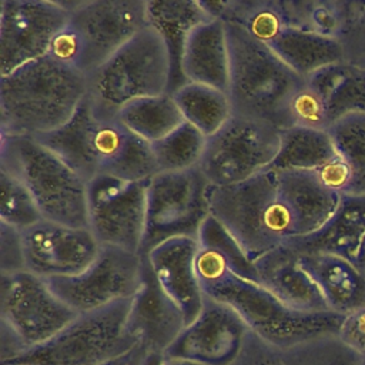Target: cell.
Returning a JSON list of instances; mask_svg holds the SVG:
<instances>
[{
    "mask_svg": "<svg viewBox=\"0 0 365 365\" xmlns=\"http://www.w3.org/2000/svg\"><path fill=\"white\" fill-rule=\"evenodd\" d=\"M197 275L205 297L232 308L251 332L278 346L338 336L342 314L299 312L282 304L261 284L232 272L221 254L200 247Z\"/></svg>",
    "mask_w": 365,
    "mask_h": 365,
    "instance_id": "cell-1",
    "label": "cell"
},
{
    "mask_svg": "<svg viewBox=\"0 0 365 365\" xmlns=\"http://www.w3.org/2000/svg\"><path fill=\"white\" fill-rule=\"evenodd\" d=\"M36 140L87 182L97 175L141 181L158 173L151 144L128 130L118 115L96 110L87 97L66 125Z\"/></svg>",
    "mask_w": 365,
    "mask_h": 365,
    "instance_id": "cell-2",
    "label": "cell"
},
{
    "mask_svg": "<svg viewBox=\"0 0 365 365\" xmlns=\"http://www.w3.org/2000/svg\"><path fill=\"white\" fill-rule=\"evenodd\" d=\"M87 76L44 56L0 76L1 135L38 138L66 125L87 97Z\"/></svg>",
    "mask_w": 365,
    "mask_h": 365,
    "instance_id": "cell-3",
    "label": "cell"
},
{
    "mask_svg": "<svg viewBox=\"0 0 365 365\" xmlns=\"http://www.w3.org/2000/svg\"><path fill=\"white\" fill-rule=\"evenodd\" d=\"M211 215L255 262L262 255L299 238L295 211L275 170L227 187H211Z\"/></svg>",
    "mask_w": 365,
    "mask_h": 365,
    "instance_id": "cell-4",
    "label": "cell"
},
{
    "mask_svg": "<svg viewBox=\"0 0 365 365\" xmlns=\"http://www.w3.org/2000/svg\"><path fill=\"white\" fill-rule=\"evenodd\" d=\"M225 26L230 44L228 97L234 115L265 121L279 130L291 127L288 101L305 78L241 27L227 21Z\"/></svg>",
    "mask_w": 365,
    "mask_h": 365,
    "instance_id": "cell-5",
    "label": "cell"
},
{
    "mask_svg": "<svg viewBox=\"0 0 365 365\" xmlns=\"http://www.w3.org/2000/svg\"><path fill=\"white\" fill-rule=\"evenodd\" d=\"M147 26V0L71 1L47 56L88 76Z\"/></svg>",
    "mask_w": 365,
    "mask_h": 365,
    "instance_id": "cell-6",
    "label": "cell"
},
{
    "mask_svg": "<svg viewBox=\"0 0 365 365\" xmlns=\"http://www.w3.org/2000/svg\"><path fill=\"white\" fill-rule=\"evenodd\" d=\"M0 167L27 187L44 220L88 228L87 181L38 140L1 135Z\"/></svg>",
    "mask_w": 365,
    "mask_h": 365,
    "instance_id": "cell-7",
    "label": "cell"
},
{
    "mask_svg": "<svg viewBox=\"0 0 365 365\" xmlns=\"http://www.w3.org/2000/svg\"><path fill=\"white\" fill-rule=\"evenodd\" d=\"M170 76L167 47L158 31L147 26L87 76V98L100 113L118 115L134 100L168 93Z\"/></svg>",
    "mask_w": 365,
    "mask_h": 365,
    "instance_id": "cell-8",
    "label": "cell"
},
{
    "mask_svg": "<svg viewBox=\"0 0 365 365\" xmlns=\"http://www.w3.org/2000/svg\"><path fill=\"white\" fill-rule=\"evenodd\" d=\"M130 305L124 299L78 314L54 338L1 365H103L137 345L127 329Z\"/></svg>",
    "mask_w": 365,
    "mask_h": 365,
    "instance_id": "cell-9",
    "label": "cell"
},
{
    "mask_svg": "<svg viewBox=\"0 0 365 365\" xmlns=\"http://www.w3.org/2000/svg\"><path fill=\"white\" fill-rule=\"evenodd\" d=\"M211 182L201 168L157 173L148 180L145 228L140 254L147 255L171 238L198 241L202 224L211 215Z\"/></svg>",
    "mask_w": 365,
    "mask_h": 365,
    "instance_id": "cell-10",
    "label": "cell"
},
{
    "mask_svg": "<svg viewBox=\"0 0 365 365\" xmlns=\"http://www.w3.org/2000/svg\"><path fill=\"white\" fill-rule=\"evenodd\" d=\"M281 130L275 125L240 115L207 138L200 164L212 187L242 182L271 165L279 150Z\"/></svg>",
    "mask_w": 365,
    "mask_h": 365,
    "instance_id": "cell-11",
    "label": "cell"
},
{
    "mask_svg": "<svg viewBox=\"0 0 365 365\" xmlns=\"http://www.w3.org/2000/svg\"><path fill=\"white\" fill-rule=\"evenodd\" d=\"M77 315L53 292L46 278L27 269L0 274V321L26 351L54 338Z\"/></svg>",
    "mask_w": 365,
    "mask_h": 365,
    "instance_id": "cell-12",
    "label": "cell"
},
{
    "mask_svg": "<svg viewBox=\"0 0 365 365\" xmlns=\"http://www.w3.org/2000/svg\"><path fill=\"white\" fill-rule=\"evenodd\" d=\"M148 180L97 175L87 182L88 228L100 245L140 254L147 212Z\"/></svg>",
    "mask_w": 365,
    "mask_h": 365,
    "instance_id": "cell-13",
    "label": "cell"
},
{
    "mask_svg": "<svg viewBox=\"0 0 365 365\" xmlns=\"http://www.w3.org/2000/svg\"><path fill=\"white\" fill-rule=\"evenodd\" d=\"M53 292L77 314L131 299L143 284V255L101 245L88 268L73 277L48 278Z\"/></svg>",
    "mask_w": 365,
    "mask_h": 365,
    "instance_id": "cell-14",
    "label": "cell"
},
{
    "mask_svg": "<svg viewBox=\"0 0 365 365\" xmlns=\"http://www.w3.org/2000/svg\"><path fill=\"white\" fill-rule=\"evenodd\" d=\"M68 17L70 1L1 0L0 76L47 56Z\"/></svg>",
    "mask_w": 365,
    "mask_h": 365,
    "instance_id": "cell-15",
    "label": "cell"
},
{
    "mask_svg": "<svg viewBox=\"0 0 365 365\" xmlns=\"http://www.w3.org/2000/svg\"><path fill=\"white\" fill-rule=\"evenodd\" d=\"M250 328L228 305L205 297L198 317L165 351V358L201 365H231L240 355Z\"/></svg>",
    "mask_w": 365,
    "mask_h": 365,
    "instance_id": "cell-16",
    "label": "cell"
},
{
    "mask_svg": "<svg viewBox=\"0 0 365 365\" xmlns=\"http://www.w3.org/2000/svg\"><path fill=\"white\" fill-rule=\"evenodd\" d=\"M26 269L41 278H63L83 272L101 245L90 228H76L48 220L21 232Z\"/></svg>",
    "mask_w": 365,
    "mask_h": 365,
    "instance_id": "cell-17",
    "label": "cell"
},
{
    "mask_svg": "<svg viewBox=\"0 0 365 365\" xmlns=\"http://www.w3.org/2000/svg\"><path fill=\"white\" fill-rule=\"evenodd\" d=\"M187 327L185 318L158 284L148 258L143 255V284L131 298L127 329L148 354H165Z\"/></svg>",
    "mask_w": 365,
    "mask_h": 365,
    "instance_id": "cell-18",
    "label": "cell"
},
{
    "mask_svg": "<svg viewBox=\"0 0 365 365\" xmlns=\"http://www.w3.org/2000/svg\"><path fill=\"white\" fill-rule=\"evenodd\" d=\"M198 250L197 240L180 237L160 244L145 255L158 284L180 308L187 325L198 317L205 302L195 267Z\"/></svg>",
    "mask_w": 365,
    "mask_h": 365,
    "instance_id": "cell-19",
    "label": "cell"
},
{
    "mask_svg": "<svg viewBox=\"0 0 365 365\" xmlns=\"http://www.w3.org/2000/svg\"><path fill=\"white\" fill-rule=\"evenodd\" d=\"M255 268L259 284L287 307L311 314L331 311L317 282L299 265V254L289 245L262 255Z\"/></svg>",
    "mask_w": 365,
    "mask_h": 365,
    "instance_id": "cell-20",
    "label": "cell"
},
{
    "mask_svg": "<svg viewBox=\"0 0 365 365\" xmlns=\"http://www.w3.org/2000/svg\"><path fill=\"white\" fill-rule=\"evenodd\" d=\"M362 359L338 336L278 346L250 331L240 355L231 365H359Z\"/></svg>",
    "mask_w": 365,
    "mask_h": 365,
    "instance_id": "cell-21",
    "label": "cell"
},
{
    "mask_svg": "<svg viewBox=\"0 0 365 365\" xmlns=\"http://www.w3.org/2000/svg\"><path fill=\"white\" fill-rule=\"evenodd\" d=\"M147 19L167 47L171 67L168 93L174 94L187 83L182 74V56L188 37L212 17L200 0H147Z\"/></svg>",
    "mask_w": 365,
    "mask_h": 365,
    "instance_id": "cell-22",
    "label": "cell"
},
{
    "mask_svg": "<svg viewBox=\"0 0 365 365\" xmlns=\"http://www.w3.org/2000/svg\"><path fill=\"white\" fill-rule=\"evenodd\" d=\"M182 74L187 83L228 93L230 44L224 20L211 19L190 34L182 56Z\"/></svg>",
    "mask_w": 365,
    "mask_h": 365,
    "instance_id": "cell-23",
    "label": "cell"
},
{
    "mask_svg": "<svg viewBox=\"0 0 365 365\" xmlns=\"http://www.w3.org/2000/svg\"><path fill=\"white\" fill-rule=\"evenodd\" d=\"M365 241V195L345 194L332 218L317 232L295 238L289 245L295 252H325L352 262Z\"/></svg>",
    "mask_w": 365,
    "mask_h": 365,
    "instance_id": "cell-24",
    "label": "cell"
},
{
    "mask_svg": "<svg viewBox=\"0 0 365 365\" xmlns=\"http://www.w3.org/2000/svg\"><path fill=\"white\" fill-rule=\"evenodd\" d=\"M299 265L319 287L331 311L346 315L365 308V275L355 262L334 254L299 255Z\"/></svg>",
    "mask_w": 365,
    "mask_h": 365,
    "instance_id": "cell-25",
    "label": "cell"
},
{
    "mask_svg": "<svg viewBox=\"0 0 365 365\" xmlns=\"http://www.w3.org/2000/svg\"><path fill=\"white\" fill-rule=\"evenodd\" d=\"M305 81L324 98L331 125L348 115H365V67L341 61L315 71Z\"/></svg>",
    "mask_w": 365,
    "mask_h": 365,
    "instance_id": "cell-26",
    "label": "cell"
},
{
    "mask_svg": "<svg viewBox=\"0 0 365 365\" xmlns=\"http://www.w3.org/2000/svg\"><path fill=\"white\" fill-rule=\"evenodd\" d=\"M268 47L302 78L327 66L346 61L339 40L297 27H285Z\"/></svg>",
    "mask_w": 365,
    "mask_h": 365,
    "instance_id": "cell-27",
    "label": "cell"
},
{
    "mask_svg": "<svg viewBox=\"0 0 365 365\" xmlns=\"http://www.w3.org/2000/svg\"><path fill=\"white\" fill-rule=\"evenodd\" d=\"M338 155L327 130L288 127L281 130L279 150L268 168L277 171H315Z\"/></svg>",
    "mask_w": 365,
    "mask_h": 365,
    "instance_id": "cell-28",
    "label": "cell"
},
{
    "mask_svg": "<svg viewBox=\"0 0 365 365\" xmlns=\"http://www.w3.org/2000/svg\"><path fill=\"white\" fill-rule=\"evenodd\" d=\"M171 96L184 121L207 138L217 134L234 115L228 93L205 84L185 83Z\"/></svg>",
    "mask_w": 365,
    "mask_h": 365,
    "instance_id": "cell-29",
    "label": "cell"
},
{
    "mask_svg": "<svg viewBox=\"0 0 365 365\" xmlns=\"http://www.w3.org/2000/svg\"><path fill=\"white\" fill-rule=\"evenodd\" d=\"M118 118L128 130L150 144L164 138L184 121L177 103L168 93L125 104L118 111Z\"/></svg>",
    "mask_w": 365,
    "mask_h": 365,
    "instance_id": "cell-30",
    "label": "cell"
},
{
    "mask_svg": "<svg viewBox=\"0 0 365 365\" xmlns=\"http://www.w3.org/2000/svg\"><path fill=\"white\" fill-rule=\"evenodd\" d=\"M207 137L182 121L164 138L151 144L158 173H178L200 167Z\"/></svg>",
    "mask_w": 365,
    "mask_h": 365,
    "instance_id": "cell-31",
    "label": "cell"
},
{
    "mask_svg": "<svg viewBox=\"0 0 365 365\" xmlns=\"http://www.w3.org/2000/svg\"><path fill=\"white\" fill-rule=\"evenodd\" d=\"M288 27L339 40L346 24V0H282Z\"/></svg>",
    "mask_w": 365,
    "mask_h": 365,
    "instance_id": "cell-32",
    "label": "cell"
},
{
    "mask_svg": "<svg viewBox=\"0 0 365 365\" xmlns=\"http://www.w3.org/2000/svg\"><path fill=\"white\" fill-rule=\"evenodd\" d=\"M338 154L352 171L351 195H365V115H348L328 130Z\"/></svg>",
    "mask_w": 365,
    "mask_h": 365,
    "instance_id": "cell-33",
    "label": "cell"
},
{
    "mask_svg": "<svg viewBox=\"0 0 365 365\" xmlns=\"http://www.w3.org/2000/svg\"><path fill=\"white\" fill-rule=\"evenodd\" d=\"M43 220V214L27 187L0 167V222L26 231Z\"/></svg>",
    "mask_w": 365,
    "mask_h": 365,
    "instance_id": "cell-34",
    "label": "cell"
},
{
    "mask_svg": "<svg viewBox=\"0 0 365 365\" xmlns=\"http://www.w3.org/2000/svg\"><path fill=\"white\" fill-rule=\"evenodd\" d=\"M198 245L217 251L237 275L259 284L255 262H252L230 231L212 215L207 218L198 234Z\"/></svg>",
    "mask_w": 365,
    "mask_h": 365,
    "instance_id": "cell-35",
    "label": "cell"
},
{
    "mask_svg": "<svg viewBox=\"0 0 365 365\" xmlns=\"http://www.w3.org/2000/svg\"><path fill=\"white\" fill-rule=\"evenodd\" d=\"M288 117L291 127L314 130H329L331 120L324 98L304 81L288 101Z\"/></svg>",
    "mask_w": 365,
    "mask_h": 365,
    "instance_id": "cell-36",
    "label": "cell"
},
{
    "mask_svg": "<svg viewBox=\"0 0 365 365\" xmlns=\"http://www.w3.org/2000/svg\"><path fill=\"white\" fill-rule=\"evenodd\" d=\"M339 41L346 61L365 60V0H346V24Z\"/></svg>",
    "mask_w": 365,
    "mask_h": 365,
    "instance_id": "cell-37",
    "label": "cell"
},
{
    "mask_svg": "<svg viewBox=\"0 0 365 365\" xmlns=\"http://www.w3.org/2000/svg\"><path fill=\"white\" fill-rule=\"evenodd\" d=\"M26 269L21 231L0 222V274Z\"/></svg>",
    "mask_w": 365,
    "mask_h": 365,
    "instance_id": "cell-38",
    "label": "cell"
},
{
    "mask_svg": "<svg viewBox=\"0 0 365 365\" xmlns=\"http://www.w3.org/2000/svg\"><path fill=\"white\" fill-rule=\"evenodd\" d=\"M314 173L319 182L328 190L339 195H345L349 192L352 184V171L346 161L339 154L328 163H325L324 165H321Z\"/></svg>",
    "mask_w": 365,
    "mask_h": 365,
    "instance_id": "cell-39",
    "label": "cell"
},
{
    "mask_svg": "<svg viewBox=\"0 0 365 365\" xmlns=\"http://www.w3.org/2000/svg\"><path fill=\"white\" fill-rule=\"evenodd\" d=\"M338 338L352 351L365 358V308L344 317Z\"/></svg>",
    "mask_w": 365,
    "mask_h": 365,
    "instance_id": "cell-40",
    "label": "cell"
},
{
    "mask_svg": "<svg viewBox=\"0 0 365 365\" xmlns=\"http://www.w3.org/2000/svg\"><path fill=\"white\" fill-rule=\"evenodd\" d=\"M147 355H148V352L143 346L135 345L128 352H125L114 359H110V361L104 362L103 365H143Z\"/></svg>",
    "mask_w": 365,
    "mask_h": 365,
    "instance_id": "cell-41",
    "label": "cell"
},
{
    "mask_svg": "<svg viewBox=\"0 0 365 365\" xmlns=\"http://www.w3.org/2000/svg\"><path fill=\"white\" fill-rule=\"evenodd\" d=\"M164 361H165L164 354L150 352V354L145 356L143 365H164Z\"/></svg>",
    "mask_w": 365,
    "mask_h": 365,
    "instance_id": "cell-42",
    "label": "cell"
},
{
    "mask_svg": "<svg viewBox=\"0 0 365 365\" xmlns=\"http://www.w3.org/2000/svg\"><path fill=\"white\" fill-rule=\"evenodd\" d=\"M355 265L362 271V274L365 275V241H364V244H362V247H361V250H359V252H358V255H356V258H355Z\"/></svg>",
    "mask_w": 365,
    "mask_h": 365,
    "instance_id": "cell-43",
    "label": "cell"
},
{
    "mask_svg": "<svg viewBox=\"0 0 365 365\" xmlns=\"http://www.w3.org/2000/svg\"><path fill=\"white\" fill-rule=\"evenodd\" d=\"M165 358V356H164ZM164 365H201V364H195L191 361H185V359H175V358H165Z\"/></svg>",
    "mask_w": 365,
    "mask_h": 365,
    "instance_id": "cell-44",
    "label": "cell"
},
{
    "mask_svg": "<svg viewBox=\"0 0 365 365\" xmlns=\"http://www.w3.org/2000/svg\"><path fill=\"white\" fill-rule=\"evenodd\" d=\"M354 64H358V66H361V67H365V60H364V61H359V63H354Z\"/></svg>",
    "mask_w": 365,
    "mask_h": 365,
    "instance_id": "cell-45",
    "label": "cell"
},
{
    "mask_svg": "<svg viewBox=\"0 0 365 365\" xmlns=\"http://www.w3.org/2000/svg\"><path fill=\"white\" fill-rule=\"evenodd\" d=\"M359 365H365V358H364V359H362V362H361V364H359Z\"/></svg>",
    "mask_w": 365,
    "mask_h": 365,
    "instance_id": "cell-46",
    "label": "cell"
},
{
    "mask_svg": "<svg viewBox=\"0 0 365 365\" xmlns=\"http://www.w3.org/2000/svg\"><path fill=\"white\" fill-rule=\"evenodd\" d=\"M21 365H27V364H21Z\"/></svg>",
    "mask_w": 365,
    "mask_h": 365,
    "instance_id": "cell-47",
    "label": "cell"
}]
</instances>
